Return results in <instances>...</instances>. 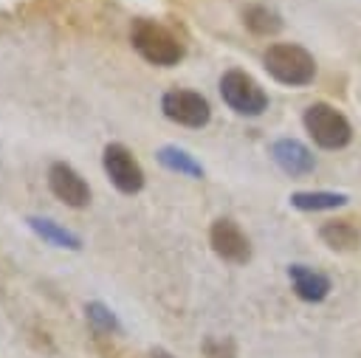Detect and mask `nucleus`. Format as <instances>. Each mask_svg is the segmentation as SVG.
<instances>
[{"label": "nucleus", "mask_w": 361, "mask_h": 358, "mask_svg": "<svg viewBox=\"0 0 361 358\" xmlns=\"http://www.w3.org/2000/svg\"><path fill=\"white\" fill-rule=\"evenodd\" d=\"M220 96L234 113L248 116V118H257L268 110V93L251 73L240 68H231L220 76Z\"/></svg>", "instance_id": "obj_4"}, {"label": "nucleus", "mask_w": 361, "mask_h": 358, "mask_svg": "<svg viewBox=\"0 0 361 358\" xmlns=\"http://www.w3.org/2000/svg\"><path fill=\"white\" fill-rule=\"evenodd\" d=\"M262 68L271 79L288 87H305L316 79V59L296 42H274L262 54Z\"/></svg>", "instance_id": "obj_2"}, {"label": "nucleus", "mask_w": 361, "mask_h": 358, "mask_svg": "<svg viewBox=\"0 0 361 358\" xmlns=\"http://www.w3.org/2000/svg\"><path fill=\"white\" fill-rule=\"evenodd\" d=\"M25 223H28V228H31L39 240H45V242L54 245V248H68V251H79V248H82V237H79V234H73L71 228H65V226H59V223H54V220H48V217L31 214Z\"/></svg>", "instance_id": "obj_11"}, {"label": "nucleus", "mask_w": 361, "mask_h": 358, "mask_svg": "<svg viewBox=\"0 0 361 358\" xmlns=\"http://www.w3.org/2000/svg\"><path fill=\"white\" fill-rule=\"evenodd\" d=\"M130 42H133L135 54L144 62L155 65V68H172L186 54L183 42L178 39V34L172 28H166L164 23L149 20V17H135L133 20V25H130Z\"/></svg>", "instance_id": "obj_1"}, {"label": "nucleus", "mask_w": 361, "mask_h": 358, "mask_svg": "<svg viewBox=\"0 0 361 358\" xmlns=\"http://www.w3.org/2000/svg\"><path fill=\"white\" fill-rule=\"evenodd\" d=\"M155 158H158V163H161L164 169H169V172H178V175L195 178V180L203 178V166H200V161H195V155H189V152L180 149V147L166 144V147H161V149L155 152Z\"/></svg>", "instance_id": "obj_13"}, {"label": "nucleus", "mask_w": 361, "mask_h": 358, "mask_svg": "<svg viewBox=\"0 0 361 358\" xmlns=\"http://www.w3.org/2000/svg\"><path fill=\"white\" fill-rule=\"evenodd\" d=\"M347 203V195L344 192H293L290 195V206L299 209V211H330V209H338Z\"/></svg>", "instance_id": "obj_14"}, {"label": "nucleus", "mask_w": 361, "mask_h": 358, "mask_svg": "<svg viewBox=\"0 0 361 358\" xmlns=\"http://www.w3.org/2000/svg\"><path fill=\"white\" fill-rule=\"evenodd\" d=\"M161 113L189 130H200L209 124L212 118V107L206 101V96H200L197 90H186V87H172L161 96Z\"/></svg>", "instance_id": "obj_5"}, {"label": "nucleus", "mask_w": 361, "mask_h": 358, "mask_svg": "<svg viewBox=\"0 0 361 358\" xmlns=\"http://www.w3.org/2000/svg\"><path fill=\"white\" fill-rule=\"evenodd\" d=\"M48 186L56 200H62L71 209H85L90 203V186L87 180L65 161H56L48 166Z\"/></svg>", "instance_id": "obj_8"}, {"label": "nucleus", "mask_w": 361, "mask_h": 358, "mask_svg": "<svg viewBox=\"0 0 361 358\" xmlns=\"http://www.w3.org/2000/svg\"><path fill=\"white\" fill-rule=\"evenodd\" d=\"M209 242L212 251L231 265H245L251 259V242L245 237V231L231 220V217H217L209 228Z\"/></svg>", "instance_id": "obj_7"}, {"label": "nucleus", "mask_w": 361, "mask_h": 358, "mask_svg": "<svg viewBox=\"0 0 361 358\" xmlns=\"http://www.w3.org/2000/svg\"><path fill=\"white\" fill-rule=\"evenodd\" d=\"M288 279L293 285V293L302 302H324L330 293V276L310 268V265H290L288 268Z\"/></svg>", "instance_id": "obj_10"}, {"label": "nucleus", "mask_w": 361, "mask_h": 358, "mask_svg": "<svg viewBox=\"0 0 361 358\" xmlns=\"http://www.w3.org/2000/svg\"><path fill=\"white\" fill-rule=\"evenodd\" d=\"M152 358H175V355L166 352V350H161V347H155V350H152Z\"/></svg>", "instance_id": "obj_18"}, {"label": "nucleus", "mask_w": 361, "mask_h": 358, "mask_svg": "<svg viewBox=\"0 0 361 358\" xmlns=\"http://www.w3.org/2000/svg\"><path fill=\"white\" fill-rule=\"evenodd\" d=\"M243 23L251 34L257 37H271V34H279L282 31V20L276 11H271L268 6H248L243 11Z\"/></svg>", "instance_id": "obj_15"}, {"label": "nucleus", "mask_w": 361, "mask_h": 358, "mask_svg": "<svg viewBox=\"0 0 361 358\" xmlns=\"http://www.w3.org/2000/svg\"><path fill=\"white\" fill-rule=\"evenodd\" d=\"M102 166L107 180L121 192V195H138L144 189V169L138 163V158L118 141L107 144L102 152Z\"/></svg>", "instance_id": "obj_6"}, {"label": "nucleus", "mask_w": 361, "mask_h": 358, "mask_svg": "<svg viewBox=\"0 0 361 358\" xmlns=\"http://www.w3.org/2000/svg\"><path fill=\"white\" fill-rule=\"evenodd\" d=\"M271 158L290 178H305V175H310L316 169L313 152L302 141H296V138H279V141H274L271 144Z\"/></svg>", "instance_id": "obj_9"}, {"label": "nucleus", "mask_w": 361, "mask_h": 358, "mask_svg": "<svg viewBox=\"0 0 361 358\" xmlns=\"http://www.w3.org/2000/svg\"><path fill=\"white\" fill-rule=\"evenodd\" d=\"M203 355L206 358H237V350H234L231 338H206L203 341Z\"/></svg>", "instance_id": "obj_17"}, {"label": "nucleus", "mask_w": 361, "mask_h": 358, "mask_svg": "<svg viewBox=\"0 0 361 358\" xmlns=\"http://www.w3.org/2000/svg\"><path fill=\"white\" fill-rule=\"evenodd\" d=\"M302 121H305V130L313 138V144L322 147V149H341V147H347L353 141L350 121L333 104H324V101L310 104L305 110Z\"/></svg>", "instance_id": "obj_3"}, {"label": "nucleus", "mask_w": 361, "mask_h": 358, "mask_svg": "<svg viewBox=\"0 0 361 358\" xmlns=\"http://www.w3.org/2000/svg\"><path fill=\"white\" fill-rule=\"evenodd\" d=\"M85 316H87V324H90L99 335H118V333H121L118 316H116L104 302H87V304H85Z\"/></svg>", "instance_id": "obj_16"}, {"label": "nucleus", "mask_w": 361, "mask_h": 358, "mask_svg": "<svg viewBox=\"0 0 361 358\" xmlns=\"http://www.w3.org/2000/svg\"><path fill=\"white\" fill-rule=\"evenodd\" d=\"M319 237L333 251H355V248H361V231L350 220H327L319 228Z\"/></svg>", "instance_id": "obj_12"}]
</instances>
